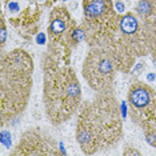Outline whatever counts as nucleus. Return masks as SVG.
Segmentation results:
<instances>
[{
	"label": "nucleus",
	"mask_w": 156,
	"mask_h": 156,
	"mask_svg": "<svg viewBox=\"0 0 156 156\" xmlns=\"http://www.w3.org/2000/svg\"><path fill=\"white\" fill-rule=\"evenodd\" d=\"M84 19L92 39L100 41L101 37L108 39L113 35L115 12L111 0H84Z\"/></svg>",
	"instance_id": "nucleus-6"
},
{
	"label": "nucleus",
	"mask_w": 156,
	"mask_h": 156,
	"mask_svg": "<svg viewBox=\"0 0 156 156\" xmlns=\"http://www.w3.org/2000/svg\"><path fill=\"white\" fill-rule=\"evenodd\" d=\"M119 28H120V31H122L123 35L131 36V35L137 34V31L140 30V26H139V22H137L136 17L129 13V15H126L120 19Z\"/></svg>",
	"instance_id": "nucleus-8"
},
{
	"label": "nucleus",
	"mask_w": 156,
	"mask_h": 156,
	"mask_svg": "<svg viewBox=\"0 0 156 156\" xmlns=\"http://www.w3.org/2000/svg\"><path fill=\"white\" fill-rule=\"evenodd\" d=\"M119 107L109 94H100L94 101L87 103L77 119L76 136L81 150L95 154L111 148L122 136Z\"/></svg>",
	"instance_id": "nucleus-1"
},
{
	"label": "nucleus",
	"mask_w": 156,
	"mask_h": 156,
	"mask_svg": "<svg viewBox=\"0 0 156 156\" xmlns=\"http://www.w3.org/2000/svg\"><path fill=\"white\" fill-rule=\"evenodd\" d=\"M154 9L155 8H154V5H152L151 0H140L139 4H137V12L144 17L150 16Z\"/></svg>",
	"instance_id": "nucleus-9"
},
{
	"label": "nucleus",
	"mask_w": 156,
	"mask_h": 156,
	"mask_svg": "<svg viewBox=\"0 0 156 156\" xmlns=\"http://www.w3.org/2000/svg\"><path fill=\"white\" fill-rule=\"evenodd\" d=\"M68 13L66 9H55L54 13L51 15V26L49 31L54 35H60L67 30V24H68Z\"/></svg>",
	"instance_id": "nucleus-7"
},
{
	"label": "nucleus",
	"mask_w": 156,
	"mask_h": 156,
	"mask_svg": "<svg viewBox=\"0 0 156 156\" xmlns=\"http://www.w3.org/2000/svg\"><path fill=\"white\" fill-rule=\"evenodd\" d=\"M44 39H45V36H44L43 34H41V35H39V36H37V43H39V44H44V43H45V40H44Z\"/></svg>",
	"instance_id": "nucleus-11"
},
{
	"label": "nucleus",
	"mask_w": 156,
	"mask_h": 156,
	"mask_svg": "<svg viewBox=\"0 0 156 156\" xmlns=\"http://www.w3.org/2000/svg\"><path fill=\"white\" fill-rule=\"evenodd\" d=\"M115 63L107 49L94 48L90 51L83 66V76L99 94H109L113 86Z\"/></svg>",
	"instance_id": "nucleus-5"
},
{
	"label": "nucleus",
	"mask_w": 156,
	"mask_h": 156,
	"mask_svg": "<svg viewBox=\"0 0 156 156\" xmlns=\"http://www.w3.org/2000/svg\"><path fill=\"white\" fill-rule=\"evenodd\" d=\"M9 7H11V9H16V8H17V4H15V3H11V4H9Z\"/></svg>",
	"instance_id": "nucleus-13"
},
{
	"label": "nucleus",
	"mask_w": 156,
	"mask_h": 156,
	"mask_svg": "<svg viewBox=\"0 0 156 156\" xmlns=\"http://www.w3.org/2000/svg\"><path fill=\"white\" fill-rule=\"evenodd\" d=\"M81 91L72 68L48 63L44 73V103L51 122L60 124L73 115L80 104Z\"/></svg>",
	"instance_id": "nucleus-3"
},
{
	"label": "nucleus",
	"mask_w": 156,
	"mask_h": 156,
	"mask_svg": "<svg viewBox=\"0 0 156 156\" xmlns=\"http://www.w3.org/2000/svg\"><path fill=\"white\" fill-rule=\"evenodd\" d=\"M151 3H152V5H154V8H155V11H156V0H151Z\"/></svg>",
	"instance_id": "nucleus-14"
},
{
	"label": "nucleus",
	"mask_w": 156,
	"mask_h": 156,
	"mask_svg": "<svg viewBox=\"0 0 156 156\" xmlns=\"http://www.w3.org/2000/svg\"><path fill=\"white\" fill-rule=\"evenodd\" d=\"M32 59L15 49L2 62V120L11 119L27 105L32 87Z\"/></svg>",
	"instance_id": "nucleus-2"
},
{
	"label": "nucleus",
	"mask_w": 156,
	"mask_h": 156,
	"mask_svg": "<svg viewBox=\"0 0 156 156\" xmlns=\"http://www.w3.org/2000/svg\"><path fill=\"white\" fill-rule=\"evenodd\" d=\"M129 113L144 131L145 139L156 147V92L144 83H133L128 94Z\"/></svg>",
	"instance_id": "nucleus-4"
},
{
	"label": "nucleus",
	"mask_w": 156,
	"mask_h": 156,
	"mask_svg": "<svg viewBox=\"0 0 156 156\" xmlns=\"http://www.w3.org/2000/svg\"><path fill=\"white\" fill-rule=\"evenodd\" d=\"M4 40H5V28L3 27L2 28V43H4Z\"/></svg>",
	"instance_id": "nucleus-12"
},
{
	"label": "nucleus",
	"mask_w": 156,
	"mask_h": 156,
	"mask_svg": "<svg viewBox=\"0 0 156 156\" xmlns=\"http://www.w3.org/2000/svg\"><path fill=\"white\" fill-rule=\"evenodd\" d=\"M116 8H118L119 12H123L124 11V4L122 2H118V3H116Z\"/></svg>",
	"instance_id": "nucleus-10"
}]
</instances>
